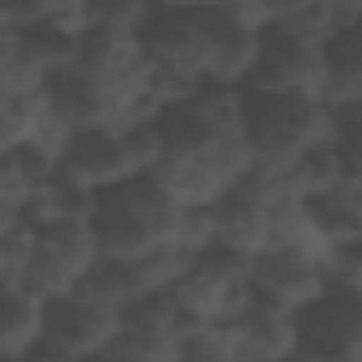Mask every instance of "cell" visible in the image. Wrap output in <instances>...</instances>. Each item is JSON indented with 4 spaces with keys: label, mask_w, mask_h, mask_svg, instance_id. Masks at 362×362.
I'll list each match as a JSON object with an SVG mask.
<instances>
[{
    "label": "cell",
    "mask_w": 362,
    "mask_h": 362,
    "mask_svg": "<svg viewBox=\"0 0 362 362\" xmlns=\"http://www.w3.org/2000/svg\"><path fill=\"white\" fill-rule=\"evenodd\" d=\"M184 209L188 205L153 170H136L111 188H98V209L90 218L98 256H141L162 239H179Z\"/></svg>",
    "instance_id": "obj_1"
},
{
    "label": "cell",
    "mask_w": 362,
    "mask_h": 362,
    "mask_svg": "<svg viewBox=\"0 0 362 362\" xmlns=\"http://www.w3.org/2000/svg\"><path fill=\"white\" fill-rule=\"evenodd\" d=\"M243 128L260 166H286L303 149L332 141L337 119L328 98L298 90H247L243 86Z\"/></svg>",
    "instance_id": "obj_2"
},
{
    "label": "cell",
    "mask_w": 362,
    "mask_h": 362,
    "mask_svg": "<svg viewBox=\"0 0 362 362\" xmlns=\"http://www.w3.org/2000/svg\"><path fill=\"white\" fill-rule=\"evenodd\" d=\"M141 47L153 69L175 73L184 81H205L209 56H214V18H209V9L153 0V9L141 26Z\"/></svg>",
    "instance_id": "obj_3"
},
{
    "label": "cell",
    "mask_w": 362,
    "mask_h": 362,
    "mask_svg": "<svg viewBox=\"0 0 362 362\" xmlns=\"http://www.w3.org/2000/svg\"><path fill=\"white\" fill-rule=\"evenodd\" d=\"M119 328V311L90 298L86 290H69L47 298V328L43 341L35 345V354L26 362H86V358H103L111 337Z\"/></svg>",
    "instance_id": "obj_4"
},
{
    "label": "cell",
    "mask_w": 362,
    "mask_h": 362,
    "mask_svg": "<svg viewBox=\"0 0 362 362\" xmlns=\"http://www.w3.org/2000/svg\"><path fill=\"white\" fill-rule=\"evenodd\" d=\"M94 260H98L94 222L90 218H52L39 226V243H35V256L26 264L22 286L43 294V298L69 294L81 286V277L90 273Z\"/></svg>",
    "instance_id": "obj_5"
},
{
    "label": "cell",
    "mask_w": 362,
    "mask_h": 362,
    "mask_svg": "<svg viewBox=\"0 0 362 362\" xmlns=\"http://www.w3.org/2000/svg\"><path fill=\"white\" fill-rule=\"evenodd\" d=\"M247 90H298L324 98V43L303 39L281 22H260V47L247 73Z\"/></svg>",
    "instance_id": "obj_6"
},
{
    "label": "cell",
    "mask_w": 362,
    "mask_h": 362,
    "mask_svg": "<svg viewBox=\"0 0 362 362\" xmlns=\"http://www.w3.org/2000/svg\"><path fill=\"white\" fill-rule=\"evenodd\" d=\"M179 328H184V303L175 298V290H145L119 307V328L103 358H136V362L175 358Z\"/></svg>",
    "instance_id": "obj_7"
},
{
    "label": "cell",
    "mask_w": 362,
    "mask_h": 362,
    "mask_svg": "<svg viewBox=\"0 0 362 362\" xmlns=\"http://www.w3.org/2000/svg\"><path fill=\"white\" fill-rule=\"evenodd\" d=\"M324 256L315 247H256L252 252V290L298 311L311 298H320L328 290V273H324Z\"/></svg>",
    "instance_id": "obj_8"
},
{
    "label": "cell",
    "mask_w": 362,
    "mask_h": 362,
    "mask_svg": "<svg viewBox=\"0 0 362 362\" xmlns=\"http://www.w3.org/2000/svg\"><path fill=\"white\" fill-rule=\"evenodd\" d=\"M222 320L230 332V362H273V358H294L298 349V311L256 290L235 315Z\"/></svg>",
    "instance_id": "obj_9"
},
{
    "label": "cell",
    "mask_w": 362,
    "mask_h": 362,
    "mask_svg": "<svg viewBox=\"0 0 362 362\" xmlns=\"http://www.w3.org/2000/svg\"><path fill=\"white\" fill-rule=\"evenodd\" d=\"M60 170L86 179L90 188H111L119 179L136 175V162L124 145V132L115 124H94V128H77L69 149L60 153Z\"/></svg>",
    "instance_id": "obj_10"
},
{
    "label": "cell",
    "mask_w": 362,
    "mask_h": 362,
    "mask_svg": "<svg viewBox=\"0 0 362 362\" xmlns=\"http://www.w3.org/2000/svg\"><path fill=\"white\" fill-rule=\"evenodd\" d=\"M43 98L47 107L73 124V128H94V124H119V107L111 98V90L86 69V64H69V69H56L43 86Z\"/></svg>",
    "instance_id": "obj_11"
},
{
    "label": "cell",
    "mask_w": 362,
    "mask_h": 362,
    "mask_svg": "<svg viewBox=\"0 0 362 362\" xmlns=\"http://www.w3.org/2000/svg\"><path fill=\"white\" fill-rule=\"evenodd\" d=\"M47 328V298L26 286H0V354L26 362Z\"/></svg>",
    "instance_id": "obj_12"
},
{
    "label": "cell",
    "mask_w": 362,
    "mask_h": 362,
    "mask_svg": "<svg viewBox=\"0 0 362 362\" xmlns=\"http://www.w3.org/2000/svg\"><path fill=\"white\" fill-rule=\"evenodd\" d=\"M307 218L315 226V235L328 247H354L362 243V184H332L328 192L307 201Z\"/></svg>",
    "instance_id": "obj_13"
},
{
    "label": "cell",
    "mask_w": 362,
    "mask_h": 362,
    "mask_svg": "<svg viewBox=\"0 0 362 362\" xmlns=\"http://www.w3.org/2000/svg\"><path fill=\"white\" fill-rule=\"evenodd\" d=\"M324 98L328 107L362 103V30L337 26L324 39Z\"/></svg>",
    "instance_id": "obj_14"
},
{
    "label": "cell",
    "mask_w": 362,
    "mask_h": 362,
    "mask_svg": "<svg viewBox=\"0 0 362 362\" xmlns=\"http://www.w3.org/2000/svg\"><path fill=\"white\" fill-rule=\"evenodd\" d=\"M256 166H260V162H256ZM269 170H273V179H277L281 192H294V197H303V201L328 192L332 184H341V179H345V175H341V153H337L332 141H320V145L303 149L298 158H290L286 166H269Z\"/></svg>",
    "instance_id": "obj_15"
},
{
    "label": "cell",
    "mask_w": 362,
    "mask_h": 362,
    "mask_svg": "<svg viewBox=\"0 0 362 362\" xmlns=\"http://www.w3.org/2000/svg\"><path fill=\"white\" fill-rule=\"evenodd\" d=\"M77 290H86L90 298H98V303H107V307L119 311L124 303H132L136 294H145V281H141L132 256H98L90 264V273L81 277Z\"/></svg>",
    "instance_id": "obj_16"
},
{
    "label": "cell",
    "mask_w": 362,
    "mask_h": 362,
    "mask_svg": "<svg viewBox=\"0 0 362 362\" xmlns=\"http://www.w3.org/2000/svg\"><path fill=\"white\" fill-rule=\"evenodd\" d=\"M197 252H201V247H192V243H184V239H162V243H153L149 252H141V256H132V260H136V273H141L145 290H170L179 277L192 269Z\"/></svg>",
    "instance_id": "obj_17"
},
{
    "label": "cell",
    "mask_w": 362,
    "mask_h": 362,
    "mask_svg": "<svg viewBox=\"0 0 362 362\" xmlns=\"http://www.w3.org/2000/svg\"><path fill=\"white\" fill-rule=\"evenodd\" d=\"M47 115L43 90L35 94H0V145H26Z\"/></svg>",
    "instance_id": "obj_18"
},
{
    "label": "cell",
    "mask_w": 362,
    "mask_h": 362,
    "mask_svg": "<svg viewBox=\"0 0 362 362\" xmlns=\"http://www.w3.org/2000/svg\"><path fill=\"white\" fill-rule=\"evenodd\" d=\"M153 0H81V22L103 26V30H128L141 35Z\"/></svg>",
    "instance_id": "obj_19"
},
{
    "label": "cell",
    "mask_w": 362,
    "mask_h": 362,
    "mask_svg": "<svg viewBox=\"0 0 362 362\" xmlns=\"http://www.w3.org/2000/svg\"><path fill=\"white\" fill-rule=\"evenodd\" d=\"M332 119H337L332 145L341 153V175L349 184H362V103L332 107Z\"/></svg>",
    "instance_id": "obj_20"
},
{
    "label": "cell",
    "mask_w": 362,
    "mask_h": 362,
    "mask_svg": "<svg viewBox=\"0 0 362 362\" xmlns=\"http://www.w3.org/2000/svg\"><path fill=\"white\" fill-rule=\"evenodd\" d=\"M0 18L9 26H30L47 18H81V0H0Z\"/></svg>",
    "instance_id": "obj_21"
},
{
    "label": "cell",
    "mask_w": 362,
    "mask_h": 362,
    "mask_svg": "<svg viewBox=\"0 0 362 362\" xmlns=\"http://www.w3.org/2000/svg\"><path fill=\"white\" fill-rule=\"evenodd\" d=\"M324 0H260V22H290L298 13L320 9Z\"/></svg>",
    "instance_id": "obj_22"
},
{
    "label": "cell",
    "mask_w": 362,
    "mask_h": 362,
    "mask_svg": "<svg viewBox=\"0 0 362 362\" xmlns=\"http://www.w3.org/2000/svg\"><path fill=\"white\" fill-rule=\"evenodd\" d=\"M332 13H337V26H349L358 13H362V0H328Z\"/></svg>",
    "instance_id": "obj_23"
},
{
    "label": "cell",
    "mask_w": 362,
    "mask_h": 362,
    "mask_svg": "<svg viewBox=\"0 0 362 362\" xmlns=\"http://www.w3.org/2000/svg\"><path fill=\"white\" fill-rule=\"evenodd\" d=\"M166 5H188V9H214V5H226V9H230V0H166Z\"/></svg>",
    "instance_id": "obj_24"
},
{
    "label": "cell",
    "mask_w": 362,
    "mask_h": 362,
    "mask_svg": "<svg viewBox=\"0 0 362 362\" xmlns=\"http://www.w3.org/2000/svg\"><path fill=\"white\" fill-rule=\"evenodd\" d=\"M354 247H358V256H362V243H354Z\"/></svg>",
    "instance_id": "obj_25"
}]
</instances>
